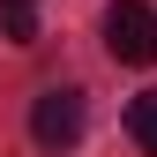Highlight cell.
<instances>
[{
	"label": "cell",
	"instance_id": "obj_1",
	"mask_svg": "<svg viewBox=\"0 0 157 157\" xmlns=\"http://www.w3.org/2000/svg\"><path fill=\"white\" fill-rule=\"evenodd\" d=\"M105 52L127 67H150L157 60V15L142 8V0H120V8L105 15Z\"/></svg>",
	"mask_w": 157,
	"mask_h": 157
},
{
	"label": "cell",
	"instance_id": "obj_2",
	"mask_svg": "<svg viewBox=\"0 0 157 157\" xmlns=\"http://www.w3.org/2000/svg\"><path fill=\"white\" fill-rule=\"evenodd\" d=\"M30 135H37V150H75L82 142V90H37Z\"/></svg>",
	"mask_w": 157,
	"mask_h": 157
},
{
	"label": "cell",
	"instance_id": "obj_3",
	"mask_svg": "<svg viewBox=\"0 0 157 157\" xmlns=\"http://www.w3.org/2000/svg\"><path fill=\"white\" fill-rule=\"evenodd\" d=\"M0 30L8 45H37V0H0Z\"/></svg>",
	"mask_w": 157,
	"mask_h": 157
},
{
	"label": "cell",
	"instance_id": "obj_4",
	"mask_svg": "<svg viewBox=\"0 0 157 157\" xmlns=\"http://www.w3.org/2000/svg\"><path fill=\"white\" fill-rule=\"evenodd\" d=\"M127 135H135L150 157H157V90H142V97L127 105Z\"/></svg>",
	"mask_w": 157,
	"mask_h": 157
}]
</instances>
